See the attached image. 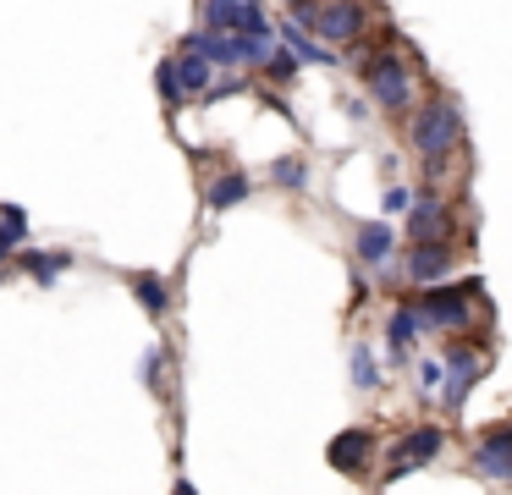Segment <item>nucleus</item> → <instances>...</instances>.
<instances>
[{
	"instance_id": "obj_1",
	"label": "nucleus",
	"mask_w": 512,
	"mask_h": 495,
	"mask_svg": "<svg viewBox=\"0 0 512 495\" xmlns=\"http://www.w3.org/2000/svg\"><path fill=\"white\" fill-rule=\"evenodd\" d=\"M402 132H408L413 154L424 160V171L441 176L446 165H452V154L463 149L468 121H463V105H457L452 94H435V99H424V105H413V110H408Z\"/></svg>"
},
{
	"instance_id": "obj_2",
	"label": "nucleus",
	"mask_w": 512,
	"mask_h": 495,
	"mask_svg": "<svg viewBox=\"0 0 512 495\" xmlns=\"http://www.w3.org/2000/svg\"><path fill=\"white\" fill-rule=\"evenodd\" d=\"M419 72H424V61H413V55H402V50H369L364 61H358V83H364V94L375 99L386 116H408L413 110Z\"/></svg>"
},
{
	"instance_id": "obj_3",
	"label": "nucleus",
	"mask_w": 512,
	"mask_h": 495,
	"mask_svg": "<svg viewBox=\"0 0 512 495\" xmlns=\"http://www.w3.org/2000/svg\"><path fill=\"white\" fill-rule=\"evenodd\" d=\"M303 22H309L314 39L331 44V50H353L358 39L375 33V11H369V0H320Z\"/></svg>"
},
{
	"instance_id": "obj_4",
	"label": "nucleus",
	"mask_w": 512,
	"mask_h": 495,
	"mask_svg": "<svg viewBox=\"0 0 512 495\" xmlns=\"http://www.w3.org/2000/svg\"><path fill=\"white\" fill-rule=\"evenodd\" d=\"M479 303V281H463V286H424L419 297V319L424 330H463L468 314Z\"/></svg>"
},
{
	"instance_id": "obj_5",
	"label": "nucleus",
	"mask_w": 512,
	"mask_h": 495,
	"mask_svg": "<svg viewBox=\"0 0 512 495\" xmlns=\"http://www.w3.org/2000/svg\"><path fill=\"white\" fill-rule=\"evenodd\" d=\"M441 446H446V429H441V424H413V429H402V435L391 440V451H386V479H408V473H419L424 462L441 457Z\"/></svg>"
},
{
	"instance_id": "obj_6",
	"label": "nucleus",
	"mask_w": 512,
	"mask_h": 495,
	"mask_svg": "<svg viewBox=\"0 0 512 495\" xmlns=\"http://www.w3.org/2000/svg\"><path fill=\"white\" fill-rule=\"evenodd\" d=\"M325 457H331V468L336 473H364L369 468V457H375V429H364V424H353V429H342V435L325 446Z\"/></svg>"
},
{
	"instance_id": "obj_7",
	"label": "nucleus",
	"mask_w": 512,
	"mask_h": 495,
	"mask_svg": "<svg viewBox=\"0 0 512 495\" xmlns=\"http://www.w3.org/2000/svg\"><path fill=\"white\" fill-rule=\"evenodd\" d=\"M353 253L364 270H386L391 253H397V231L386 226V220H358L353 226Z\"/></svg>"
},
{
	"instance_id": "obj_8",
	"label": "nucleus",
	"mask_w": 512,
	"mask_h": 495,
	"mask_svg": "<svg viewBox=\"0 0 512 495\" xmlns=\"http://www.w3.org/2000/svg\"><path fill=\"white\" fill-rule=\"evenodd\" d=\"M457 264V248H452V237H441V242H413V253H408V281L413 286H435L446 270Z\"/></svg>"
},
{
	"instance_id": "obj_9",
	"label": "nucleus",
	"mask_w": 512,
	"mask_h": 495,
	"mask_svg": "<svg viewBox=\"0 0 512 495\" xmlns=\"http://www.w3.org/2000/svg\"><path fill=\"white\" fill-rule=\"evenodd\" d=\"M408 237H413V242H441V237H452V204H441L435 193H424L419 204L408 209Z\"/></svg>"
},
{
	"instance_id": "obj_10",
	"label": "nucleus",
	"mask_w": 512,
	"mask_h": 495,
	"mask_svg": "<svg viewBox=\"0 0 512 495\" xmlns=\"http://www.w3.org/2000/svg\"><path fill=\"white\" fill-rule=\"evenodd\" d=\"M276 33H281V44H292V50L303 55V61H314V66H336V50L314 39V28H309L303 17H292V11H287V17L276 22Z\"/></svg>"
},
{
	"instance_id": "obj_11",
	"label": "nucleus",
	"mask_w": 512,
	"mask_h": 495,
	"mask_svg": "<svg viewBox=\"0 0 512 495\" xmlns=\"http://www.w3.org/2000/svg\"><path fill=\"white\" fill-rule=\"evenodd\" d=\"M474 468L485 479H512V429H490L474 451Z\"/></svg>"
},
{
	"instance_id": "obj_12",
	"label": "nucleus",
	"mask_w": 512,
	"mask_h": 495,
	"mask_svg": "<svg viewBox=\"0 0 512 495\" xmlns=\"http://www.w3.org/2000/svg\"><path fill=\"white\" fill-rule=\"evenodd\" d=\"M127 286H133L138 308H144L149 319H166V314H171V303H177V297H171V281H166V275H155V270H138Z\"/></svg>"
},
{
	"instance_id": "obj_13",
	"label": "nucleus",
	"mask_w": 512,
	"mask_h": 495,
	"mask_svg": "<svg viewBox=\"0 0 512 495\" xmlns=\"http://www.w3.org/2000/svg\"><path fill=\"white\" fill-rule=\"evenodd\" d=\"M177 77H182V94L188 99H204L221 72H215V61L204 50H177Z\"/></svg>"
},
{
	"instance_id": "obj_14",
	"label": "nucleus",
	"mask_w": 512,
	"mask_h": 495,
	"mask_svg": "<svg viewBox=\"0 0 512 495\" xmlns=\"http://www.w3.org/2000/svg\"><path fill=\"white\" fill-rule=\"evenodd\" d=\"M419 330H424L419 303H397V308H391V325H386V347H391V358H408L413 341H419Z\"/></svg>"
},
{
	"instance_id": "obj_15",
	"label": "nucleus",
	"mask_w": 512,
	"mask_h": 495,
	"mask_svg": "<svg viewBox=\"0 0 512 495\" xmlns=\"http://www.w3.org/2000/svg\"><path fill=\"white\" fill-rule=\"evenodd\" d=\"M248 193H254V182H248V171H221L210 187H204V209H215V215H226V209H237Z\"/></svg>"
},
{
	"instance_id": "obj_16",
	"label": "nucleus",
	"mask_w": 512,
	"mask_h": 495,
	"mask_svg": "<svg viewBox=\"0 0 512 495\" xmlns=\"http://www.w3.org/2000/svg\"><path fill=\"white\" fill-rule=\"evenodd\" d=\"M259 77H265L270 88H292L303 77V55L292 50V44H276V50L265 55V66H259Z\"/></svg>"
},
{
	"instance_id": "obj_17",
	"label": "nucleus",
	"mask_w": 512,
	"mask_h": 495,
	"mask_svg": "<svg viewBox=\"0 0 512 495\" xmlns=\"http://www.w3.org/2000/svg\"><path fill=\"white\" fill-rule=\"evenodd\" d=\"M72 264H78V253H67V248H28L23 253V270L34 275L39 286H50L61 270H72Z\"/></svg>"
},
{
	"instance_id": "obj_18",
	"label": "nucleus",
	"mask_w": 512,
	"mask_h": 495,
	"mask_svg": "<svg viewBox=\"0 0 512 495\" xmlns=\"http://www.w3.org/2000/svg\"><path fill=\"white\" fill-rule=\"evenodd\" d=\"M243 11H248V0H204V6H199V17H204V28L232 33L237 22H243Z\"/></svg>"
},
{
	"instance_id": "obj_19",
	"label": "nucleus",
	"mask_w": 512,
	"mask_h": 495,
	"mask_svg": "<svg viewBox=\"0 0 512 495\" xmlns=\"http://www.w3.org/2000/svg\"><path fill=\"white\" fill-rule=\"evenodd\" d=\"M347 369H353V385H358V391H375V385H380V363H375V347H369V341H353V352H347Z\"/></svg>"
},
{
	"instance_id": "obj_20",
	"label": "nucleus",
	"mask_w": 512,
	"mask_h": 495,
	"mask_svg": "<svg viewBox=\"0 0 512 495\" xmlns=\"http://www.w3.org/2000/svg\"><path fill=\"white\" fill-rule=\"evenodd\" d=\"M270 182L292 187V193H298V187H309V160H303V154H281V160L270 165Z\"/></svg>"
},
{
	"instance_id": "obj_21",
	"label": "nucleus",
	"mask_w": 512,
	"mask_h": 495,
	"mask_svg": "<svg viewBox=\"0 0 512 495\" xmlns=\"http://www.w3.org/2000/svg\"><path fill=\"white\" fill-rule=\"evenodd\" d=\"M155 88H160V99H166V105H182V77H177V55H166V61L155 66Z\"/></svg>"
},
{
	"instance_id": "obj_22",
	"label": "nucleus",
	"mask_w": 512,
	"mask_h": 495,
	"mask_svg": "<svg viewBox=\"0 0 512 495\" xmlns=\"http://www.w3.org/2000/svg\"><path fill=\"white\" fill-rule=\"evenodd\" d=\"M0 237H12V242L28 237V209L23 204H0Z\"/></svg>"
},
{
	"instance_id": "obj_23",
	"label": "nucleus",
	"mask_w": 512,
	"mask_h": 495,
	"mask_svg": "<svg viewBox=\"0 0 512 495\" xmlns=\"http://www.w3.org/2000/svg\"><path fill=\"white\" fill-rule=\"evenodd\" d=\"M441 385H446V363L441 358H424L419 363V391L424 396H441Z\"/></svg>"
},
{
	"instance_id": "obj_24",
	"label": "nucleus",
	"mask_w": 512,
	"mask_h": 495,
	"mask_svg": "<svg viewBox=\"0 0 512 495\" xmlns=\"http://www.w3.org/2000/svg\"><path fill=\"white\" fill-rule=\"evenodd\" d=\"M408 204H413V193H408V187H386V209H391V215H397V209L408 215Z\"/></svg>"
},
{
	"instance_id": "obj_25",
	"label": "nucleus",
	"mask_w": 512,
	"mask_h": 495,
	"mask_svg": "<svg viewBox=\"0 0 512 495\" xmlns=\"http://www.w3.org/2000/svg\"><path fill=\"white\" fill-rule=\"evenodd\" d=\"M314 6H320V0H287V11H292V17H309Z\"/></svg>"
},
{
	"instance_id": "obj_26",
	"label": "nucleus",
	"mask_w": 512,
	"mask_h": 495,
	"mask_svg": "<svg viewBox=\"0 0 512 495\" xmlns=\"http://www.w3.org/2000/svg\"><path fill=\"white\" fill-rule=\"evenodd\" d=\"M171 495H199V490H193V479H177V484H171Z\"/></svg>"
},
{
	"instance_id": "obj_27",
	"label": "nucleus",
	"mask_w": 512,
	"mask_h": 495,
	"mask_svg": "<svg viewBox=\"0 0 512 495\" xmlns=\"http://www.w3.org/2000/svg\"><path fill=\"white\" fill-rule=\"evenodd\" d=\"M12 248H17V242H12V237H0V264L12 259Z\"/></svg>"
}]
</instances>
